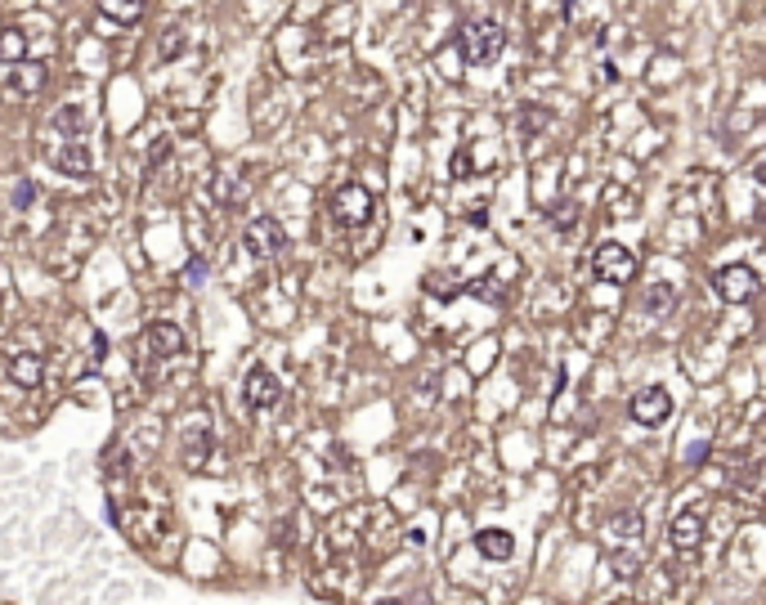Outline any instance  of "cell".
I'll return each instance as SVG.
<instances>
[{
    "mask_svg": "<svg viewBox=\"0 0 766 605\" xmlns=\"http://www.w3.org/2000/svg\"><path fill=\"white\" fill-rule=\"evenodd\" d=\"M99 9L112 23H139L144 18V0H99Z\"/></svg>",
    "mask_w": 766,
    "mask_h": 605,
    "instance_id": "7c38bea8",
    "label": "cell"
},
{
    "mask_svg": "<svg viewBox=\"0 0 766 605\" xmlns=\"http://www.w3.org/2000/svg\"><path fill=\"white\" fill-rule=\"evenodd\" d=\"M502 46H506V32H502L497 23H466V27L457 32V50L466 58V67L493 63V58L502 55Z\"/></svg>",
    "mask_w": 766,
    "mask_h": 605,
    "instance_id": "6da1fadb",
    "label": "cell"
},
{
    "mask_svg": "<svg viewBox=\"0 0 766 605\" xmlns=\"http://www.w3.org/2000/svg\"><path fill=\"white\" fill-rule=\"evenodd\" d=\"M475 548L485 551V556H489V560H506V556H511V551H516V538H511V534H506V529H485V534H480V538H475Z\"/></svg>",
    "mask_w": 766,
    "mask_h": 605,
    "instance_id": "8fae6325",
    "label": "cell"
},
{
    "mask_svg": "<svg viewBox=\"0 0 766 605\" xmlns=\"http://www.w3.org/2000/svg\"><path fill=\"white\" fill-rule=\"evenodd\" d=\"M144 345L158 359H175V354H184V332L175 328V323H153V328L144 332Z\"/></svg>",
    "mask_w": 766,
    "mask_h": 605,
    "instance_id": "30bf717a",
    "label": "cell"
},
{
    "mask_svg": "<svg viewBox=\"0 0 766 605\" xmlns=\"http://www.w3.org/2000/svg\"><path fill=\"white\" fill-rule=\"evenodd\" d=\"M9 377H14L18 385H36L41 382V359H36V354H14Z\"/></svg>",
    "mask_w": 766,
    "mask_h": 605,
    "instance_id": "4fadbf2b",
    "label": "cell"
},
{
    "mask_svg": "<svg viewBox=\"0 0 766 605\" xmlns=\"http://www.w3.org/2000/svg\"><path fill=\"white\" fill-rule=\"evenodd\" d=\"M592 274L601 278V282H614V287L632 282L637 278V251L623 247V242H601L597 256H592Z\"/></svg>",
    "mask_w": 766,
    "mask_h": 605,
    "instance_id": "3957f363",
    "label": "cell"
},
{
    "mask_svg": "<svg viewBox=\"0 0 766 605\" xmlns=\"http://www.w3.org/2000/svg\"><path fill=\"white\" fill-rule=\"evenodd\" d=\"M27 55V36L23 32H0V58L5 63H14V58Z\"/></svg>",
    "mask_w": 766,
    "mask_h": 605,
    "instance_id": "9a60e30c",
    "label": "cell"
},
{
    "mask_svg": "<svg viewBox=\"0 0 766 605\" xmlns=\"http://www.w3.org/2000/svg\"><path fill=\"white\" fill-rule=\"evenodd\" d=\"M712 287H717V296H721V301L744 305V301H753V296H758V274H753L749 265H726V270H717V274H712Z\"/></svg>",
    "mask_w": 766,
    "mask_h": 605,
    "instance_id": "277c9868",
    "label": "cell"
},
{
    "mask_svg": "<svg viewBox=\"0 0 766 605\" xmlns=\"http://www.w3.org/2000/svg\"><path fill=\"white\" fill-rule=\"evenodd\" d=\"M278 395H282V390H278V377L265 364H256V368L247 373V404H251L256 413H265V408L278 404Z\"/></svg>",
    "mask_w": 766,
    "mask_h": 605,
    "instance_id": "ba28073f",
    "label": "cell"
},
{
    "mask_svg": "<svg viewBox=\"0 0 766 605\" xmlns=\"http://www.w3.org/2000/svg\"><path fill=\"white\" fill-rule=\"evenodd\" d=\"M668 301H672V287H650V292H646V305H650V310H655V305H668Z\"/></svg>",
    "mask_w": 766,
    "mask_h": 605,
    "instance_id": "e0dca14e",
    "label": "cell"
},
{
    "mask_svg": "<svg viewBox=\"0 0 766 605\" xmlns=\"http://www.w3.org/2000/svg\"><path fill=\"white\" fill-rule=\"evenodd\" d=\"M55 166L63 170V175H72V179H86L90 166H95V153H90L86 139H67V144L55 153Z\"/></svg>",
    "mask_w": 766,
    "mask_h": 605,
    "instance_id": "9c48e42d",
    "label": "cell"
},
{
    "mask_svg": "<svg viewBox=\"0 0 766 605\" xmlns=\"http://www.w3.org/2000/svg\"><path fill=\"white\" fill-rule=\"evenodd\" d=\"M628 413H632V422H637V426H659V422L672 413V395H668L663 385H646V390H637V395H632Z\"/></svg>",
    "mask_w": 766,
    "mask_h": 605,
    "instance_id": "8992f818",
    "label": "cell"
},
{
    "mask_svg": "<svg viewBox=\"0 0 766 605\" xmlns=\"http://www.w3.org/2000/svg\"><path fill=\"white\" fill-rule=\"evenodd\" d=\"M55 126L81 139V135H86V126H90V117H86V108H81V104H67V108L55 112Z\"/></svg>",
    "mask_w": 766,
    "mask_h": 605,
    "instance_id": "5bb4252c",
    "label": "cell"
},
{
    "mask_svg": "<svg viewBox=\"0 0 766 605\" xmlns=\"http://www.w3.org/2000/svg\"><path fill=\"white\" fill-rule=\"evenodd\" d=\"M104 359H108V336L95 332V364H104Z\"/></svg>",
    "mask_w": 766,
    "mask_h": 605,
    "instance_id": "d6986e66",
    "label": "cell"
},
{
    "mask_svg": "<svg viewBox=\"0 0 766 605\" xmlns=\"http://www.w3.org/2000/svg\"><path fill=\"white\" fill-rule=\"evenodd\" d=\"M242 242H247V251H251V256L270 261V256H278V251L287 247V233H282V224H278L274 216H256V220L247 224Z\"/></svg>",
    "mask_w": 766,
    "mask_h": 605,
    "instance_id": "5b68a950",
    "label": "cell"
},
{
    "mask_svg": "<svg viewBox=\"0 0 766 605\" xmlns=\"http://www.w3.org/2000/svg\"><path fill=\"white\" fill-rule=\"evenodd\" d=\"M686 457H690V462H704V457H709V444H695V448H690Z\"/></svg>",
    "mask_w": 766,
    "mask_h": 605,
    "instance_id": "ffe728a7",
    "label": "cell"
},
{
    "mask_svg": "<svg viewBox=\"0 0 766 605\" xmlns=\"http://www.w3.org/2000/svg\"><path fill=\"white\" fill-rule=\"evenodd\" d=\"M202 278H207V261H189V270H184V282H189V287H198Z\"/></svg>",
    "mask_w": 766,
    "mask_h": 605,
    "instance_id": "2e32d148",
    "label": "cell"
},
{
    "mask_svg": "<svg viewBox=\"0 0 766 605\" xmlns=\"http://www.w3.org/2000/svg\"><path fill=\"white\" fill-rule=\"evenodd\" d=\"M332 224H341V229H359V224L373 220V193L363 189V184H341L336 193H332Z\"/></svg>",
    "mask_w": 766,
    "mask_h": 605,
    "instance_id": "7a4b0ae2",
    "label": "cell"
},
{
    "mask_svg": "<svg viewBox=\"0 0 766 605\" xmlns=\"http://www.w3.org/2000/svg\"><path fill=\"white\" fill-rule=\"evenodd\" d=\"M668 543H672V551H681V556H695V551H700V543H704V511L686 507V511L672 520V529H668Z\"/></svg>",
    "mask_w": 766,
    "mask_h": 605,
    "instance_id": "52a82bcc",
    "label": "cell"
},
{
    "mask_svg": "<svg viewBox=\"0 0 766 605\" xmlns=\"http://www.w3.org/2000/svg\"><path fill=\"white\" fill-rule=\"evenodd\" d=\"M32 198H36V189H32V184H27V179H23V184H18V193H14V207H18V211H23V207H27V202H32Z\"/></svg>",
    "mask_w": 766,
    "mask_h": 605,
    "instance_id": "ac0fdd59",
    "label": "cell"
}]
</instances>
